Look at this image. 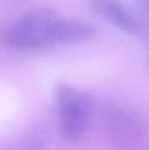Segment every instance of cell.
Segmentation results:
<instances>
[{
	"label": "cell",
	"mask_w": 149,
	"mask_h": 150,
	"mask_svg": "<svg viewBox=\"0 0 149 150\" xmlns=\"http://www.w3.org/2000/svg\"><path fill=\"white\" fill-rule=\"evenodd\" d=\"M56 112L62 135L70 140H78L88 128L92 111L90 96L71 84L59 82L54 92Z\"/></svg>",
	"instance_id": "2"
},
{
	"label": "cell",
	"mask_w": 149,
	"mask_h": 150,
	"mask_svg": "<svg viewBox=\"0 0 149 150\" xmlns=\"http://www.w3.org/2000/svg\"><path fill=\"white\" fill-rule=\"evenodd\" d=\"M57 20V13L51 8H37L4 29L1 38L4 43L16 49L31 50L51 46L50 33Z\"/></svg>",
	"instance_id": "1"
},
{
	"label": "cell",
	"mask_w": 149,
	"mask_h": 150,
	"mask_svg": "<svg viewBox=\"0 0 149 150\" xmlns=\"http://www.w3.org/2000/svg\"><path fill=\"white\" fill-rule=\"evenodd\" d=\"M89 5L94 13L117 28L130 34L141 32L139 23L119 0H89Z\"/></svg>",
	"instance_id": "4"
},
{
	"label": "cell",
	"mask_w": 149,
	"mask_h": 150,
	"mask_svg": "<svg viewBox=\"0 0 149 150\" xmlns=\"http://www.w3.org/2000/svg\"><path fill=\"white\" fill-rule=\"evenodd\" d=\"M104 127L109 140L119 146L133 144L141 134L139 120L134 115L124 110H113L106 115Z\"/></svg>",
	"instance_id": "3"
},
{
	"label": "cell",
	"mask_w": 149,
	"mask_h": 150,
	"mask_svg": "<svg viewBox=\"0 0 149 150\" xmlns=\"http://www.w3.org/2000/svg\"><path fill=\"white\" fill-rule=\"evenodd\" d=\"M94 32V27L86 22L58 18L51 29L50 38L52 45L56 43H74L91 38Z\"/></svg>",
	"instance_id": "5"
},
{
	"label": "cell",
	"mask_w": 149,
	"mask_h": 150,
	"mask_svg": "<svg viewBox=\"0 0 149 150\" xmlns=\"http://www.w3.org/2000/svg\"><path fill=\"white\" fill-rule=\"evenodd\" d=\"M146 44H147L148 49H149V34H148L147 36H146ZM147 64H148V67H149V53H148V55H147Z\"/></svg>",
	"instance_id": "7"
},
{
	"label": "cell",
	"mask_w": 149,
	"mask_h": 150,
	"mask_svg": "<svg viewBox=\"0 0 149 150\" xmlns=\"http://www.w3.org/2000/svg\"><path fill=\"white\" fill-rule=\"evenodd\" d=\"M141 1L144 5V8L147 10V12L149 13V0H141Z\"/></svg>",
	"instance_id": "6"
}]
</instances>
